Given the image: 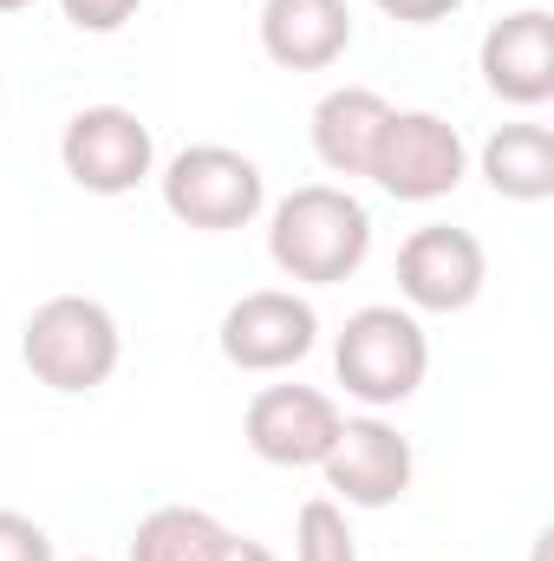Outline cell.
Returning <instances> with one entry per match:
<instances>
[{"mask_svg": "<svg viewBox=\"0 0 554 561\" xmlns=\"http://www.w3.org/2000/svg\"><path fill=\"white\" fill-rule=\"evenodd\" d=\"M268 255L287 280L333 287V280L359 275V262L372 255V216L359 196H346L333 183L287 190L268 216Z\"/></svg>", "mask_w": 554, "mask_h": 561, "instance_id": "cell-1", "label": "cell"}, {"mask_svg": "<svg viewBox=\"0 0 554 561\" xmlns=\"http://www.w3.org/2000/svg\"><path fill=\"white\" fill-rule=\"evenodd\" d=\"M118 353H125L118 320L99 300H85V294L39 300L33 320H26V333H20L26 373L39 386H53V392H99L118 373Z\"/></svg>", "mask_w": 554, "mask_h": 561, "instance_id": "cell-2", "label": "cell"}, {"mask_svg": "<svg viewBox=\"0 0 554 561\" xmlns=\"http://www.w3.org/2000/svg\"><path fill=\"white\" fill-rule=\"evenodd\" d=\"M333 373H339V386H346L359 405H372V412L405 405L417 386H424V373H430V340H424L417 313H405V307H359V313L339 327Z\"/></svg>", "mask_w": 554, "mask_h": 561, "instance_id": "cell-3", "label": "cell"}, {"mask_svg": "<svg viewBox=\"0 0 554 561\" xmlns=\"http://www.w3.org/2000/svg\"><path fill=\"white\" fill-rule=\"evenodd\" d=\"M268 203V176L255 157L229 150V144H189L163 163V209L189 229H249Z\"/></svg>", "mask_w": 554, "mask_h": 561, "instance_id": "cell-4", "label": "cell"}, {"mask_svg": "<svg viewBox=\"0 0 554 561\" xmlns=\"http://www.w3.org/2000/svg\"><path fill=\"white\" fill-rule=\"evenodd\" d=\"M463 170H470V150L457 138V125L437 112H392L379 144H372V163H366V176L399 203L450 196L463 183Z\"/></svg>", "mask_w": 554, "mask_h": 561, "instance_id": "cell-5", "label": "cell"}, {"mask_svg": "<svg viewBox=\"0 0 554 561\" xmlns=\"http://www.w3.org/2000/svg\"><path fill=\"white\" fill-rule=\"evenodd\" d=\"M59 163L85 196H131L157 170V144H150V125L138 112L85 105V112H72V125L59 138Z\"/></svg>", "mask_w": 554, "mask_h": 561, "instance_id": "cell-6", "label": "cell"}, {"mask_svg": "<svg viewBox=\"0 0 554 561\" xmlns=\"http://www.w3.org/2000/svg\"><path fill=\"white\" fill-rule=\"evenodd\" d=\"M326 490H339V503L353 510H392L412 490V437L385 419H346L333 450H326Z\"/></svg>", "mask_w": 554, "mask_h": 561, "instance_id": "cell-7", "label": "cell"}, {"mask_svg": "<svg viewBox=\"0 0 554 561\" xmlns=\"http://www.w3.org/2000/svg\"><path fill=\"white\" fill-rule=\"evenodd\" d=\"M483 275H489L483 242L450 222H424L399 249V294L417 313H463L483 294Z\"/></svg>", "mask_w": 554, "mask_h": 561, "instance_id": "cell-8", "label": "cell"}, {"mask_svg": "<svg viewBox=\"0 0 554 561\" xmlns=\"http://www.w3.org/2000/svg\"><path fill=\"white\" fill-rule=\"evenodd\" d=\"M320 340V313L287 294V287H262V294H242L229 313H222V359L242 366V373H280V366H300Z\"/></svg>", "mask_w": 554, "mask_h": 561, "instance_id": "cell-9", "label": "cell"}, {"mask_svg": "<svg viewBox=\"0 0 554 561\" xmlns=\"http://www.w3.org/2000/svg\"><path fill=\"white\" fill-rule=\"evenodd\" d=\"M339 405L313 386H268L249 399V419H242V437L262 463H280V470H313L326 463L333 437H339Z\"/></svg>", "mask_w": 554, "mask_h": 561, "instance_id": "cell-10", "label": "cell"}, {"mask_svg": "<svg viewBox=\"0 0 554 561\" xmlns=\"http://www.w3.org/2000/svg\"><path fill=\"white\" fill-rule=\"evenodd\" d=\"M483 85L503 105H549L554 99V20L522 7L483 33Z\"/></svg>", "mask_w": 554, "mask_h": 561, "instance_id": "cell-11", "label": "cell"}, {"mask_svg": "<svg viewBox=\"0 0 554 561\" xmlns=\"http://www.w3.org/2000/svg\"><path fill=\"white\" fill-rule=\"evenodd\" d=\"M353 46L346 0H268L262 7V53L287 72H326Z\"/></svg>", "mask_w": 554, "mask_h": 561, "instance_id": "cell-12", "label": "cell"}, {"mask_svg": "<svg viewBox=\"0 0 554 561\" xmlns=\"http://www.w3.org/2000/svg\"><path fill=\"white\" fill-rule=\"evenodd\" d=\"M385 118H392V105H385L372 85H339V92H326V99L313 105V157H320L333 176H366Z\"/></svg>", "mask_w": 554, "mask_h": 561, "instance_id": "cell-13", "label": "cell"}, {"mask_svg": "<svg viewBox=\"0 0 554 561\" xmlns=\"http://www.w3.org/2000/svg\"><path fill=\"white\" fill-rule=\"evenodd\" d=\"M483 176L509 203H549L554 196V131L549 125H503L483 144Z\"/></svg>", "mask_w": 554, "mask_h": 561, "instance_id": "cell-14", "label": "cell"}, {"mask_svg": "<svg viewBox=\"0 0 554 561\" xmlns=\"http://www.w3.org/2000/svg\"><path fill=\"white\" fill-rule=\"evenodd\" d=\"M222 549H229V529L189 503L150 510L131 536V561H222Z\"/></svg>", "mask_w": 554, "mask_h": 561, "instance_id": "cell-15", "label": "cell"}, {"mask_svg": "<svg viewBox=\"0 0 554 561\" xmlns=\"http://www.w3.org/2000/svg\"><path fill=\"white\" fill-rule=\"evenodd\" d=\"M293 561H359L353 529H346V510L333 496L300 503V516H293Z\"/></svg>", "mask_w": 554, "mask_h": 561, "instance_id": "cell-16", "label": "cell"}, {"mask_svg": "<svg viewBox=\"0 0 554 561\" xmlns=\"http://www.w3.org/2000/svg\"><path fill=\"white\" fill-rule=\"evenodd\" d=\"M0 561H53V542L33 516L20 510H0Z\"/></svg>", "mask_w": 554, "mask_h": 561, "instance_id": "cell-17", "label": "cell"}, {"mask_svg": "<svg viewBox=\"0 0 554 561\" xmlns=\"http://www.w3.org/2000/svg\"><path fill=\"white\" fill-rule=\"evenodd\" d=\"M143 0H59V13L79 26V33H118Z\"/></svg>", "mask_w": 554, "mask_h": 561, "instance_id": "cell-18", "label": "cell"}, {"mask_svg": "<svg viewBox=\"0 0 554 561\" xmlns=\"http://www.w3.org/2000/svg\"><path fill=\"white\" fill-rule=\"evenodd\" d=\"M379 13H392V20H405V26H437V20H450L463 0H372Z\"/></svg>", "mask_w": 554, "mask_h": 561, "instance_id": "cell-19", "label": "cell"}, {"mask_svg": "<svg viewBox=\"0 0 554 561\" xmlns=\"http://www.w3.org/2000/svg\"><path fill=\"white\" fill-rule=\"evenodd\" d=\"M222 561H280L268 542H249V536H229V549H222Z\"/></svg>", "mask_w": 554, "mask_h": 561, "instance_id": "cell-20", "label": "cell"}, {"mask_svg": "<svg viewBox=\"0 0 554 561\" xmlns=\"http://www.w3.org/2000/svg\"><path fill=\"white\" fill-rule=\"evenodd\" d=\"M20 7H33V0H0V13H20Z\"/></svg>", "mask_w": 554, "mask_h": 561, "instance_id": "cell-21", "label": "cell"}, {"mask_svg": "<svg viewBox=\"0 0 554 561\" xmlns=\"http://www.w3.org/2000/svg\"><path fill=\"white\" fill-rule=\"evenodd\" d=\"M79 561H99V556H79Z\"/></svg>", "mask_w": 554, "mask_h": 561, "instance_id": "cell-22", "label": "cell"}]
</instances>
